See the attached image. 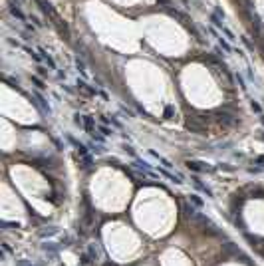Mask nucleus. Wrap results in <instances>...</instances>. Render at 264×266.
<instances>
[{
    "mask_svg": "<svg viewBox=\"0 0 264 266\" xmlns=\"http://www.w3.org/2000/svg\"><path fill=\"white\" fill-rule=\"evenodd\" d=\"M187 167H189V169H193V171H197V173L212 171L211 167H207V165H205V163H199V161H187Z\"/></svg>",
    "mask_w": 264,
    "mask_h": 266,
    "instance_id": "f257e3e1",
    "label": "nucleus"
},
{
    "mask_svg": "<svg viewBox=\"0 0 264 266\" xmlns=\"http://www.w3.org/2000/svg\"><path fill=\"white\" fill-rule=\"evenodd\" d=\"M252 109H254V111H258V113L262 111V109H260V105H258V103H254V101H252Z\"/></svg>",
    "mask_w": 264,
    "mask_h": 266,
    "instance_id": "1a4fd4ad",
    "label": "nucleus"
},
{
    "mask_svg": "<svg viewBox=\"0 0 264 266\" xmlns=\"http://www.w3.org/2000/svg\"><path fill=\"white\" fill-rule=\"evenodd\" d=\"M191 201L195 202L197 206H203V201H201V199H199V197H197V195H191Z\"/></svg>",
    "mask_w": 264,
    "mask_h": 266,
    "instance_id": "20e7f679",
    "label": "nucleus"
},
{
    "mask_svg": "<svg viewBox=\"0 0 264 266\" xmlns=\"http://www.w3.org/2000/svg\"><path fill=\"white\" fill-rule=\"evenodd\" d=\"M32 82H34V83H36V86H38V87H40V90H42V87H44V83H42V82H40V79H38V78H36V75H34V78H32Z\"/></svg>",
    "mask_w": 264,
    "mask_h": 266,
    "instance_id": "423d86ee",
    "label": "nucleus"
},
{
    "mask_svg": "<svg viewBox=\"0 0 264 266\" xmlns=\"http://www.w3.org/2000/svg\"><path fill=\"white\" fill-rule=\"evenodd\" d=\"M173 115V107H165V117H171Z\"/></svg>",
    "mask_w": 264,
    "mask_h": 266,
    "instance_id": "0eeeda50",
    "label": "nucleus"
},
{
    "mask_svg": "<svg viewBox=\"0 0 264 266\" xmlns=\"http://www.w3.org/2000/svg\"><path fill=\"white\" fill-rule=\"evenodd\" d=\"M58 230L56 229H50V230H44V233H40V236H52V234H56Z\"/></svg>",
    "mask_w": 264,
    "mask_h": 266,
    "instance_id": "39448f33",
    "label": "nucleus"
},
{
    "mask_svg": "<svg viewBox=\"0 0 264 266\" xmlns=\"http://www.w3.org/2000/svg\"><path fill=\"white\" fill-rule=\"evenodd\" d=\"M256 163H264V157H258V159H256Z\"/></svg>",
    "mask_w": 264,
    "mask_h": 266,
    "instance_id": "9b49d317",
    "label": "nucleus"
},
{
    "mask_svg": "<svg viewBox=\"0 0 264 266\" xmlns=\"http://www.w3.org/2000/svg\"><path fill=\"white\" fill-rule=\"evenodd\" d=\"M87 250H90V254L94 256V258H98V252H95V248H94V246H90V248H87Z\"/></svg>",
    "mask_w": 264,
    "mask_h": 266,
    "instance_id": "6e6552de",
    "label": "nucleus"
},
{
    "mask_svg": "<svg viewBox=\"0 0 264 266\" xmlns=\"http://www.w3.org/2000/svg\"><path fill=\"white\" fill-rule=\"evenodd\" d=\"M90 262V258H87V254H82V264H87Z\"/></svg>",
    "mask_w": 264,
    "mask_h": 266,
    "instance_id": "9d476101",
    "label": "nucleus"
},
{
    "mask_svg": "<svg viewBox=\"0 0 264 266\" xmlns=\"http://www.w3.org/2000/svg\"><path fill=\"white\" fill-rule=\"evenodd\" d=\"M10 10H12V14H16V16H18V18H20V20H24V14H22V12H20V10H18V8H16V6H14V4H12V8H10Z\"/></svg>",
    "mask_w": 264,
    "mask_h": 266,
    "instance_id": "7ed1b4c3",
    "label": "nucleus"
},
{
    "mask_svg": "<svg viewBox=\"0 0 264 266\" xmlns=\"http://www.w3.org/2000/svg\"><path fill=\"white\" fill-rule=\"evenodd\" d=\"M262 123H264V115H262Z\"/></svg>",
    "mask_w": 264,
    "mask_h": 266,
    "instance_id": "f8f14e48",
    "label": "nucleus"
},
{
    "mask_svg": "<svg viewBox=\"0 0 264 266\" xmlns=\"http://www.w3.org/2000/svg\"><path fill=\"white\" fill-rule=\"evenodd\" d=\"M86 129H87V133H91V135H95V129H94V119L91 117H86Z\"/></svg>",
    "mask_w": 264,
    "mask_h": 266,
    "instance_id": "f03ea898",
    "label": "nucleus"
}]
</instances>
